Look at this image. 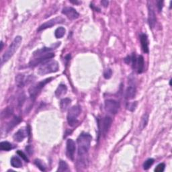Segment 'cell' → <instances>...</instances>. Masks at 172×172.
<instances>
[{
	"label": "cell",
	"mask_w": 172,
	"mask_h": 172,
	"mask_svg": "<svg viewBox=\"0 0 172 172\" xmlns=\"http://www.w3.org/2000/svg\"><path fill=\"white\" fill-rule=\"evenodd\" d=\"M92 137L89 133L82 132L77 139V143L78 146V157L85 158L90 148L91 141Z\"/></svg>",
	"instance_id": "obj_1"
},
{
	"label": "cell",
	"mask_w": 172,
	"mask_h": 172,
	"mask_svg": "<svg viewBox=\"0 0 172 172\" xmlns=\"http://www.w3.org/2000/svg\"><path fill=\"white\" fill-rule=\"evenodd\" d=\"M22 38L20 36H17L15 38L12 43L10 45V47L7 48V50L4 52V54L3 55L1 64L3 65V64L7 62V61H9L13 55L15 54V52L17 51L18 48L20 47V46L22 43Z\"/></svg>",
	"instance_id": "obj_2"
},
{
	"label": "cell",
	"mask_w": 172,
	"mask_h": 172,
	"mask_svg": "<svg viewBox=\"0 0 172 172\" xmlns=\"http://www.w3.org/2000/svg\"><path fill=\"white\" fill-rule=\"evenodd\" d=\"M59 71V64L56 61L49 60L39 67L38 69V74L44 75L52 73H56Z\"/></svg>",
	"instance_id": "obj_3"
},
{
	"label": "cell",
	"mask_w": 172,
	"mask_h": 172,
	"mask_svg": "<svg viewBox=\"0 0 172 172\" xmlns=\"http://www.w3.org/2000/svg\"><path fill=\"white\" fill-rule=\"evenodd\" d=\"M82 112L81 107L79 105L72 106L69 108L67 114V122L70 127H75L78 123V118Z\"/></svg>",
	"instance_id": "obj_4"
},
{
	"label": "cell",
	"mask_w": 172,
	"mask_h": 172,
	"mask_svg": "<svg viewBox=\"0 0 172 172\" xmlns=\"http://www.w3.org/2000/svg\"><path fill=\"white\" fill-rule=\"evenodd\" d=\"M54 57H55V54L51 52L34 56L35 58L30 61L29 66L30 67H34L37 65H39L40 64H43L45 62H47V61L51 60Z\"/></svg>",
	"instance_id": "obj_5"
},
{
	"label": "cell",
	"mask_w": 172,
	"mask_h": 172,
	"mask_svg": "<svg viewBox=\"0 0 172 172\" xmlns=\"http://www.w3.org/2000/svg\"><path fill=\"white\" fill-rule=\"evenodd\" d=\"M52 79H53V78H47V79L43 80V81H41L38 83H36V85L30 87V88L29 89V94H30V100H32L33 101L35 100L37 95L39 94V93L41 91V90L43 88L46 84H47L48 83L50 82Z\"/></svg>",
	"instance_id": "obj_6"
},
{
	"label": "cell",
	"mask_w": 172,
	"mask_h": 172,
	"mask_svg": "<svg viewBox=\"0 0 172 172\" xmlns=\"http://www.w3.org/2000/svg\"><path fill=\"white\" fill-rule=\"evenodd\" d=\"M104 108L106 112L110 114H116L119 110L120 103L112 99L106 100L104 103Z\"/></svg>",
	"instance_id": "obj_7"
},
{
	"label": "cell",
	"mask_w": 172,
	"mask_h": 172,
	"mask_svg": "<svg viewBox=\"0 0 172 172\" xmlns=\"http://www.w3.org/2000/svg\"><path fill=\"white\" fill-rule=\"evenodd\" d=\"M66 145V155L67 157L71 160V161H73L75 159V153L76 150V145L75 141L73 139H69L67 141Z\"/></svg>",
	"instance_id": "obj_8"
},
{
	"label": "cell",
	"mask_w": 172,
	"mask_h": 172,
	"mask_svg": "<svg viewBox=\"0 0 172 172\" xmlns=\"http://www.w3.org/2000/svg\"><path fill=\"white\" fill-rule=\"evenodd\" d=\"M112 123V119L110 116H106L103 118V120H102L101 127L99 126V128H100L101 132L104 136H105L107 134H108L109 129L110 128V127H111Z\"/></svg>",
	"instance_id": "obj_9"
},
{
	"label": "cell",
	"mask_w": 172,
	"mask_h": 172,
	"mask_svg": "<svg viewBox=\"0 0 172 172\" xmlns=\"http://www.w3.org/2000/svg\"><path fill=\"white\" fill-rule=\"evenodd\" d=\"M64 22H65V19L61 17H57L55 18H52V19H51V20L44 22V24L40 26V27L39 28V29L37 30V31L40 32V31H42V30H45L47 28H52L53 26H55L57 24H60V23H63Z\"/></svg>",
	"instance_id": "obj_10"
},
{
	"label": "cell",
	"mask_w": 172,
	"mask_h": 172,
	"mask_svg": "<svg viewBox=\"0 0 172 172\" xmlns=\"http://www.w3.org/2000/svg\"><path fill=\"white\" fill-rule=\"evenodd\" d=\"M157 18L155 10L153 7V6L150 2H148V22L149 25L150 26V28L153 29L156 24Z\"/></svg>",
	"instance_id": "obj_11"
},
{
	"label": "cell",
	"mask_w": 172,
	"mask_h": 172,
	"mask_svg": "<svg viewBox=\"0 0 172 172\" xmlns=\"http://www.w3.org/2000/svg\"><path fill=\"white\" fill-rule=\"evenodd\" d=\"M62 14L66 16L69 20H75L79 16V14L75 9L71 7H65L62 10Z\"/></svg>",
	"instance_id": "obj_12"
},
{
	"label": "cell",
	"mask_w": 172,
	"mask_h": 172,
	"mask_svg": "<svg viewBox=\"0 0 172 172\" xmlns=\"http://www.w3.org/2000/svg\"><path fill=\"white\" fill-rule=\"evenodd\" d=\"M32 76H28V77L26 78L24 74H18L16 77V83L17 86L18 87H24L26 84L32 81Z\"/></svg>",
	"instance_id": "obj_13"
},
{
	"label": "cell",
	"mask_w": 172,
	"mask_h": 172,
	"mask_svg": "<svg viewBox=\"0 0 172 172\" xmlns=\"http://www.w3.org/2000/svg\"><path fill=\"white\" fill-rule=\"evenodd\" d=\"M28 135V129L26 130L24 128L19 129L18 131L14 135V140L16 142H22Z\"/></svg>",
	"instance_id": "obj_14"
},
{
	"label": "cell",
	"mask_w": 172,
	"mask_h": 172,
	"mask_svg": "<svg viewBox=\"0 0 172 172\" xmlns=\"http://www.w3.org/2000/svg\"><path fill=\"white\" fill-rule=\"evenodd\" d=\"M140 40L141 47H142V49L144 52L149 53V40L147 34H141L140 36Z\"/></svg>",
	"instance_id": "obj_15"
},
{
	"label": "cell",
	"mask_w": 172,
	"mask_h": 172,
	"mask_svg": "<svg viewBox=\"0 0 172 172\" xmlns=\"http://www.w3.org/2000/svg\"><path fill=\"white\" fill-rule=\"evenodd\" d=\"M22 121L21 118L18 116H14L12 119H11L8 123H7L6 126V131L9 132L11 131L14 127H16V126H18L19 124L20 123V122Z\"/></svg>",
	"instance_id": "obj_16"
},
{
	"label": "cell",
	"mask_w": 172,
	"mask_h": 172,
	"mask_svg": "<svg viewBox=\"0 0 172 172\" xmlns=\"http://www.w3.org/2000/svg\"><path fill=\"white\" fill-rule=\"evenodd\" d=\"M136 87L132 86H128L125 91V98L127 100H132L136 95Z\"/></svg>",
	"instance_id": "obj_17"
},
{
	"label": "cell",
	"mask_w": 172,
	"mask_h": 172,
	"mask_svg": "<svg viewBox=\"0 0 172 172\" xmlns=\"http://www.w3.org/2000/svg\"><path fill=\"white\" fill-rule=\"evenodd\" d=\"M67 91V87L65 84H60L55 91V95L57 98H60L65 95Z\"/></svg>",
	"instance_id": "obj_18"
},
{
	"label": "cell",
	"mask_w": 172,
	"mask_h": 172,
	"mask_svg": "<svg viewBox=\"0 0 172 172\" xmlns=\"http://www.w3.org/2000/svg\"><path fill=\"white\" fill-rule=\"evenodd\" d=\"M138 73H142L145 69V60L143 56L140 55L136 61V67Z\"/></svg>",
	"instance_id": "obj_19"
},
{
	"label": "cell",
	"mask_w": 172,
	"mask_h": 172,
	"mask_svg": "<svg viewBox=\"0 0 172 172\" xmlns=\"http://www.w3.org/2000/svg\"><path fill=\"white\" fill-rule=\"evenodd\" d=\"M14 114V109L12 107L8 106L3 110L1 113V118L2 119H6L8 118L13 115Z\"/></svg>",
	"instance_id": "obj_20"
},
{
	"label": "cell",
	"mask_w": 172,
	"mask_h": 172,
	"mask_svg": "<svg viewBox=\"0 0 172 172\" xmlns=\"http://www.w3.org/2000/svg\"><path fill=\"white\" fill-rule=\"evenodd\" d=\"M10 163H11V166L14 168H21L23 166L21 159L16 156L11 157Z\"/></svg>",
	"instance_id": "obj_21"
},
{
	"label": "cell",
	"mask_w": 172,
	"mask_h": 172,
	"mask_svg": "<svg viewBox=\"0 0 172 172\" xmlns=\"http://www.w3.org/2000/svg\"><path fill=\"white\" fill-rule=\"evenodd\" d=\"M71 100L68 98L62 99L60 102V108L61 110H62V111H65L68 108V107L71 104Z\"/></svg>",
	"instance_id": "obj_22"
},
{
	"label": "cell",
	"mask_w": 172,
	"mask_h": 172,
	"mask_svg": "<svg viewBox=\"0 0 172 172\" xmlns=\"http://www.w3.org/2000/svg\"><path fill=\"white\" fill-rule=\"evenodd\" d=\"M13 149V146L10 143L7 142V141H3L0 143V150L1 151H9Z\"/></svg>",
	"instance_id": "obj_23"
},
{
	"label": "cell",
	"mask_w": 172,
	"mask_h": 172,
	"mask_svg": "<svg viewBox=\"0 0 172 172\" xmlns=\"http://www.w3.org/2000/svg\"><path fill=\"white\" fill-rule=\"evenodd\" d=\"M66 30L65 28L61 26V27L57 28L55 32V36L57 39H61V38L63 37V36L65 34Z\"/></svg>",
	"instance_id": "obj_24"
},
{
	"label": "cell",
	"mask_w": 172,
	"mask_h": 172,
	"mask_svg": "<svg viewBox=\"0 0 172 172\" xmlns=\"http://www.w3.org/2000/svg\"><path fill=\"white\" fill-rule=\"evenodd\" d=\"M148 122H149V114H145L143 116L142 118H141V121L140 123V128L141 130L144 129L145 127H147Z\"/></svg>",
	"instance_id": "obj_25"
},
{
	"label": "cell",
	"mask_w": 172,
	"mask_h": 172,
	"mask_svg": "<svg viewBox=\"0 0 172 172\" xmlns=\"http://www.w3.org/2000/svg\"><path fill=\"white\" fill-rule=\"evenodd\" d=\"M68 169L69 167L67 163L63 161V160H61L59 163V167L57 171H66L68 170Z\"/></svg>",
	"instance_id": "obj_26"
},
{
	"label": "cell",
	"mask_w": 172,
	"mask_h": 172,
	"mask_svg": "<svg viewBox=\"0 0 172 172\" xmlns=\"http://www.w3.org/2000/svg\"><path fill=\"white\" fill-rule=\"evenodd\" d=\"M154 162H155V160L152 158L148 159L147 160H146V161H145V163H143V169L145 170H147L149 169L151 166L154 163Z\"/></svg>",
	"instance_id": "obj_27"
},
{
	"label": "cell",
	"mask_w": 172,
	"mask_h": 172,
	"mask_svg": "<svg viewBox=\"0 0 172 172\" xmlns=\"http://www.w3.org/2000/svg\"><path fill=\"white\" fill-rule=\"evenodd\" d=\"M137 104H138L137 102H132V103H128L127 105V110H129V111L134 112L136 108Z\"/></svg>",
	"instance_id": "obj_28"
},
{
	"label": "cell",
	"mask_w": 172,
	"mask_h": 172,
	"mask_svg": "<svg viewBox=\"0 0 172 172\" xmlns=\"http://www.w3.org/2000/svg\"><path fill=\"white\" fill-rule=\"evenodd\" d=\"M34 163H35V165H36L38 167H39L41 171H44L46 170V169H45V166L43 164V162L40 161V159H36L35 161H34Z\"/></svg>",
	"instance_id": "obj_29"
},
{
	"label": "cell",
	"mask_w": 172,
	"mask_h": 172,
	"mask_svg": "<svg viewBox=\"0 0 172 172\" xmlns=\"http://www.w3.org/2000/svg\"><path fill=\"white\" fill-rule=\"evenodd\" d=\"M112 75V71L111 69H107L104 72V77L105 79H108L110 78H111Z\"/></svg>",
	"instance_id": "obj_30"
},
{
	"label": "cell",
	"mask_w": 172,
	"mask_h": 172,
	"mask_svg": "<svg viewBox=\"0 0 172 172\" xmlns=\"http://www.w3.org/2000/svg\"><path fill=\"white\" fill-rule=\"evenodd\" d=\"M17 154H18L19 156H20L22 159H24L26 162H29V159H28V158L27 155H26L23 151H20V150H18V151H17Z\"/></svg>",
	"instance_id": "obj_31"
},
{
	"label": "cell",
	"mask_w": 172,
	"mask_h": 172,
	"mask_svg": "<svg viewBox=\"0 0 172 172\" xmlns=\"http://www.w3.org/2000/svg\"><path fill=\"white\" fill-rule=\"evenodd\" d=\"M165 167H166L165 163H159V165L155 167V172H163L164 171V170H165Z\"/></svg>",
	"instance_id": "obj_32"
},
{
	"label": "cell",
	"mask_w": 172,
	"mask_h": 172,
	"mask_svg": "<svg viewBox=\"0 0 172 172\" xmlns=\"http://www.w3.org/2000/svg\"><path fill=\"white\" fill-rule=\"evenodd\" d=\"M25 100H26V95L24 94H22L18 99V106L20 107L22 106L23 104H24Z\"/></svg>",
	"instance_id": "obj_33"
},
{
	"label": "cell",
	"mask_w": 172,
	"mask_h": 172,
	"mask_svg": "<svg viewBox=\"0 0 172 172\" xmlns=\"http://www.w3.org/2000/svg\"><path fill=\"white\" fill-rule=\"evenodd\" d=\"M136 61L137 59L136 57V55H135V53H133L131 56V62H132V67L133 69H135L136 67Z\"/></svg>",
	"instance_id": "obj_34"
},
{
	"label": "cell",
	"mask_w": 172,
	"mask_h": 172,
	"mask_svg": "<svg viewBox=\"0 0 172 172\" xmlns=\"http://www.w3.org/2000/svg\"><path fill=\"white\" fill-rule=\"evenodd\" d=\"M163 1H159L157 2V8L159 11H161L163 7Z\"/></svg>",
	"instance_id": "obj_35"
},
{
	"label": "cell",
	"mask_w": 172,
	"mask_h": 172,
	"mask_svg": "<svg viewBox=\"0 0 172 172\" xmlns=\"http://www.w3.org/2000/svg\"><path fill=\"white\" fill-rule=\"evenodd\" d=\"M26 150L27 151L29 155H32L33 153V149L31 146H28L26 147Z\"/></svg>",
	"instance_id": "obj_36"
},
{
	"label": "cell",
	"mask_w": 172,
	"mask_h": 172,
	"mask_svg": "<svg viewBox=\"0 0 172 172\" xmlns=\"http://www.w3.org/2000/svg\"><path fill=\"white\" fill-rule=\"evenodd\" d=\"M101 3H102L103 6L106 7H108V6L109 2L108 1H106V0H103V1L101 2Z\"/></svg>",
	"instance_id": "obj_37"
},
{
	"label": "cell",
	"mask_w": 172,
	"mask_h": 172,
	"mask_svg": "<svg viewBox=\"0 0 172 172\" xmlns=\"http://www.w3.org/2000/svg\"><path fill=\"white\" fill-rule=\"evenodd\" d=\"M124 61H125V63H127V64H129L131 62V57L128 56L127 58H125Z\"/></svg>",
	"instance_id": "obj_38"
},
{
	"label": "cell",
	"mask_w": 172,
	"mask_h": 172,
	"mask_svg": "<svg viewBox=\"0 0 172 172\" xmlns=\"http://www.w3.org/2000/svg\"><path fill=\"white\" fill-rule=\"evenodd\" d=\"M1 45H2V46H1V51H2V49H3V42H2V41L1 42Z\"/></svg>",
	"instance_id": "obj_39"
}]
</instances>
